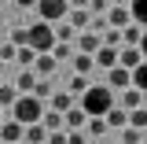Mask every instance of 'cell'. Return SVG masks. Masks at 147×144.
<instances>
[{
  "mask_svg": "<svg viewBox=\"0 0 147 144\" xmlns=\"http://www.w3.org/2000/svg\"><path fill=\"white\" fill-rule=\"evenodd\" d=\"M81 107H85L88 118H107L110 111L118 107V96H114L110 85H92V89L81 96Z\"/></svg>",
  "mask_w": 147,
  "mask_h": 144,
  "instance_id": "obj_1",
  "label": "cell"
},
{
  "mask_svg": "<svg viewBox=\"0 0 147 144\" xmlns=\"http://www.w3.org/2000/svg\"><path fill=\"white\" fill-rule=\"evenodd\" d=\"M26 30H30V48H33L37 55H52V52H55L59 41H55V26H52V22L37 18L33 26H26Z\"/></svg>",
  "mask_w": 147,
  "mask_h": 144,
  "instance_id": "obj_2",
  "label": "cell"
},
{
  "mask_svg": "<svg viewBox=\"0 0 147 144\" xmlns=\"http://www.w3.org/2000/svg\"><path fill=\"white\" fill-rule=\"evenodd\" d=\"M11 118H15V122H22V126H37V122L44 118L40 100H37V96H18L15 107H11Z\"/></svg>",
  "mask_w": 147,
  "mask_h": 144,
  "instance_id": "obj_3",
  "label": "cell"
},
{
  "mask_svg": "<svg viewBox=\"0 0 147 144\" xmlns=\"http://www.w3.org/2000/svg\"><path fill=\"white\" fill-rule=\"evenodd\" d=\"M37 15L55 26V22H63L70 15V0H37Z\"/></svg>",
  "mask_w": 147,
  "mask_h": 144,
  "instance_id": "obj_4",
  "label": "cell"
},
{
  "mask_svg": "<svg viewBox=\"0 0 147 144\" xmlns=\"http://www.w3.org/2000/svg\"><path fill=\"white\" fill-rule=\"evenodd\" d=\"M144 104H147V92H140L136 85H132V89H125L121 96H118V107H121V111H140Z\"/></svg>",
  "mask_w": 147,
  "mask_h": 144,
  "instance_id": "obj_5",
  "label": "cell"
},
{
  "mask_svg": "<svg viewBox=\"0 0 147 144\" xmlns=\"http://www.w3.org/2000/svg\"><path fill=\"white\" fill-rule=\"evenodd\" d=\"M18 141H26V126L15 122V118H7L0 126V144H18Z\"/></svg>",
  "mask_w": 147,
  "mask_h": 144,
  "instance_id": "obj_6",
  "label": "cell"
},
{
  "mask_svg": "<svg viewBox=\"0 0 147 144\" xmlns=\"http://www.w3.org/2000/svg\"><path fill=\"white\" fill-rule=\"evenodd\" d=\"M107 85H110L114 92L132 89V70H125V67H114V70H107Z\"/></svg>",
  "mask_w": 147,
  "mask_h": 144,
  "instance_id": "obj_7",
  "label": "cell"
},
{
  "mask_svg": "<svg viewBox=\"0 0 147 144\" xmlns=\"http://www.w3.org/2000/svg\"><path fill=\"white\" fill-rule=\"evenodd\" d=\"M99 48H103V37H99V33H92V30L77 33V52H81V55H96Z\"/></svg>",
  "mask_w": 147,
  "mask_h": 144,
  "instance_id": "obj_8",
  "label": "cell"
},
{
  "mask_svg": "<svg viewBox=\"0 0 147 144\" xmlns=\"http://www.w3.org/2000/svg\"><path fill=\"white\" fill-rule=\"evenodd\" d=\"M140 63H144V52H140V48H132V44L118 48V67H125V70H136Z\"/></svg>",
  "mask_w": 147,
  "mask_h": 144,
  "instance_id": "obj_9",
  "label": "cell"
},
{
  "mask_svg": "<svg viewBox=\"0 0 147 144\" xmlns=\"http://www.w3.org/2000/svg\"><path fill=\"white\" fill-rule=\"evenodd\" d=\"M107 22H110V30H125V26H132V11L129 8H110Z\"/></svg>",
  "mask_w": 147,
  "mask_h": 144,
  "instance_id": "obj_10",
  "label": "cell"
},
{
  "mask_svg": "<svg viewBox=\"0 0 147 144\" xmlns=\"http://www.w3.org/2000/svg\"><path fill=\"white\" fill-rule=\"evenodd\" d=\"M66 22H70L74 30H81V33H85V26H92V11H88V8H70Z\"/></svg>",
  "mask_w": 147,
  "mask_h": 144,
  "instance_id": "obj_11",
  "label": "cell"
},
{
  "mask_svg": "<svg viewBox=\"0 0 147 144\" xmlns=\"http://www.w3.org/2000/svg\"><path fill=\"white\" fill-rule=\"evenodd\" d=\"M40 126L48 129V133H63V129H66V115H59V111H44Z\"/></svg>",
  "mask_w": 147,
  "mask_h": 144,
  "instance_id": "obj_12",
  "label": "cell"
},
{
  "mask_svg": "<svg viewBox=\"0 0 147 144\" xmlns=\"http://www.w3.org/2000/svg\"><path fill=\"white\" fill-rule=\"evenodd\" d=\"M96 67H103V70H114V67H118V48H107V44H103V48L96 52Z\"/></svg>",
  "mask_w": 147,
  "mask_h": 144,
  "instance_id": "obj_13",
  "label": "cell"
},
{
  "mask_svg": "<svg viewBox=\"0 0 147 144\" xmlns=\"http://www.w3.org/2000/svg\"><path fill=\"white\" fill-rule=\"evenodd\" d=\"M59 67L55 63V55H37V63H33V74L37 78H52V70Z\"/></svg>",
  "mask_w": 147,
  "mask_h": 144,
  "instance_id": "obj_14",
  "label": "cell"
},
{
  "mask_svg": "<svg viewBox=\"0 0 147 144\" xmlns=\"http://www.w3.org/2000/svg\"><path fill=\"white\" fill-rule=\"evenodd\" d=\"M88 126V115H85V107L77 104L74 111H66V129H85Z\"/></svg>",
  "mask_w": 147,
  "mask_h": 144,
  "instance_id": "obj_15",
  "label": "cell"
},
{
  "mask_svg": "<svg viewBox=\"0 0 147 144\" xmlns=\"http://www.w3.org/2000/svg\"><path fill=\"white\" fill-rule=\"evenodd\" d=\"M15 89L26 92V96H33V89H37V74H33V70H22V74L15 78Z\"/></svg>",
  "mask_w": 147,
  "mask_h": 144,
  "instance_id": "obj_16",
  "label": "cell"
},
{
  "mask_svg": "<svg viewBox=\"0 0 147 144\" xmlns=\"http://www.w3.org/2000/svg\"><path fill=\"white\" fill-rule=\"evenodd\" d=\"M70 67H74V74L88 78V70L96 67V55H81V52H77V55H74V63H70Z\"/></svg>",
  "mask_w": 147,
  "mask_h": 144,
  "instance_id": "obj_17",
  "label": "cell"
},
{
  "mask_svg": "<svg viewBox=\"0 0 147 144\" xmlns=\"http://www.w3.org/2000/svg\"><path fill=\"white\" fill-rule=\"evenodd\" d=\"M15 100H18V89L7 81V85H0V111H11L15 107Z\"/></svg>",
  "mask_w": 147,
  "mask_h": 144,
  "instance_id": "obj_18",
  "label": "cell"
},
{
  "mask_svg": "<svg viewBox=\"0 0 147 144\" xmlns=\"http://www.w3.org/2000/svg\"><path fill=\"white\" fill-rule=\"evenodd\" d=\"M55 41H63V44L77 41V30H74V26L66 22V18H63V22H55Z\"/></svg>",
  "mask_w": 147,
  "mask_h": 144,
  "instance_id": "obj_19",
  "label": "cell"
},
{
  "mask_svg": "<svg viewBox=\"0 0 147 144\" xmlns=\"http://www.w3.org/2000/svg\"><path fill=\"white\" fill-rule=\"evenodd\" d=\"M129 11H132V22L147 30V0H132V4H129Z\"/></svg>",
  "mask_w": 147,
  "mask_h": 144,
  "instance_id": "obj_20",
  "label": "cell"
},
{
  "mask_svg": "<svg viewBox=\"0 0 147 144\" xmlns=\"http://www.w3.org/2000/svg\"><path fill=\"white\" fill-rule=\"evenodd\" d=\"M77 104L70 100V92H55L52 96V111H59V115H66V111H74Z\"/></svg>",
  "mask_w": 147,
  "mask_h": 144,
  "instance_id": "obj_21",
  "label": "cell"
},
{
  "mask_svg": "<svg viewBox=\"0 0 147 144\" xmlns=\"http://www.w3.org/2000/svg\"><path fill=\"white\" fill-rule=\"evenodd\" d=\"M26 144H48V129L40 122L37 126H26Z\"/></svg>",
  "mask_w": 147,
  "mask_h": 144,
  "instance_id": "obj_22",
  "label": "cell"
},
{
  "mask_svg": "<svg viewBox=\"0 0 147 144\" xmlns=\"http://www.w3.org/2000/svg\"><path fill=\"white\" fill-rule=\"evenodd\" d=\"M121 37H125V44L140 48V41H144V26H136V22H132V26H125V30H121Z\"/></svg>",
  "mask_w": 147,
  "mask_h": 144,
  "instance_id": "obj_23",
  "label": "cell"
},
{
  "mask_svg": "<svg viewBox=\"0 0 147 144\" xmlns=\"http://www.w3.org/2000/svg\"><path fill=\"white\" fill-rule=\"evenodd\" d=\"M92 85H88V78H81V74H70V96H85V92H88Z\"/></svg>",
  "mask_w": 147,
  "mask_h": 144,
  "instance_id": "obj_24",
  "label": "cell"
},
{
  "mask_svg": "<svg viewBox=\"0 0 147 144\" xmlns=\"http://www.w3.org/2000/svg\"><path fill=\"white\" fill-rule=\"evenodd\" d=\"M55 63H74V55H77V52H74V48H70V44H63V41H59V44H55Z\"/></svg>",
  "mask_w": 147,
  "mask_h": 144,
  "instance_id": "obj_25",
  "label": "cell"
},
{
  "mask_svg": "<svg viewBox=\"0 0 147 144\" xmlns=\"http://www.w3.org/2000/svg\"><path fill=\"white\" fill-rule=\"evenodd\" d=\"M132 85H136L140 92H147V59L136 67V70H132Z\"/></svg>",
  "mask_w": 147,
  "mask_h": 144,
  "instance_id": "obj_26",
  "label": "cell"
},
{
  "mask_svg": "<svg viewBox=\"0 0 147 144\" xmlns=\"http://www.w3.org/2000/svg\"><path fill=\"white\" fill-rule=\"evenodd\" d=\"M18 67H26V70H33V63H37V52L33 48H18V59H15Z\"/></svg>",
  "mask_w": 147,
  "mask_h": 144,
  "instance_id": "obj_27",
  "label": "cell"
},
{
  "mask_svg": "<svg viewBox=\"0 0 147 144\" xmlns=\"http://www.w3.org/2000/svg\"><path fill=\"white\" fill-rule=\"evenodd\" d=\"M11 44H15V48H30V30H26V26L11 30Z\"/></svg>",
  "mask_w": 147,
  "mask_h": 144,
  "instance_id": "obj_28",
  "label": "cell"
},
{
  "mask_svg": "<svg viewBox=\"0 0 147 144\" xmlns=\"http://www.w3.org/2000/svg\"><path fill=\"white\" fill-rule=\"evenodd\" d=\"M103 44H107V48H125V37H121V30H107V33H103Z\"/></svg>",
  "mask_w": 147,
  "mask_h": 144,
  "instance_id": "obj_29",
  "label": "cell"
},
{
  "mask_svg": "<svg viewBox=\"0 0 147 144\" xmlns=\"http://www.w3.org/2000/svg\"><path fill=\"white\" fill-rule=\"evenodd\" d=\"M85 133H88V137H103V133H107V118H88Z\"/></svg>",
  "mask_w": 147,
  "mask_h": 144,
  "instance_id": "obj_30",
  "label": "cell"
},
{
  "mask_svg": "<svg viewBox=\"0 0 147 144\" xmlns=\"http://www.w3.org/2000/svg\"><path fill=\"white\" fill-rule=\"evenodd\" d=\"M33 96H37V100H44V96H55V92H52V78H37Z\"/></svg>",
  "mask_w": 147,
  "mask_h": 144,
  "instance_id": "obj_31",
  "label": "cell"
},
{
  "mask_svg": "<svg viewBox=\"0 0 147 144\" xmlns=\"http://www.w3.org/2000/svg\"><path fill=\"white\" fill-rule=\"evenodd\" d=\"M107 126H129V111H121V107H114L107 115Z\"/></svg>",
  "mask_w": 147,
  "mask_h": 144,
  "instance_id": "obj_32",
  "label": "cell"
},
{
  "mask_svg": "<svg viewBox=\"0 0 147 144\" xmlns=\"http://www.w3.org/2000/svg\"><path fill=\"white\" fill-rule=\"evenodd\" d=\"M121 144H144V133L132 129V126H125V129H121Z\"/></svg>",
  "mask_w": 147,
  "mask_h": 144,
  "instance_id": "obj_33",
  "label": "cell"
},
{
  "mask_svg": "<svg viewBox=\"0 0 147 144\" xmlns=\"http://www.w3.org/2000/svg\"><path fill=\"white\" fill-rule=\"evenodd\" d=\"M15 59H18V48L11 44V41H7V44H0V63H15Z\"/></svg>",
  "mask_w": 147,
  "mask_h": 144,
  "instance_id": "obj_34",
  "label": "cell"
},
{
  "mask_svg": "<svg viewBox=\"0 0 147 144\" xmlns=\"http://www.w3.org/2000/svg\"><path fill=\"white\" fill-rule=\"evenodd\" d=\"M66 144H88V133L85 129H66Z\"/></svg>",
  "mask_w": 147,
  "mask_h": 144,
  "instance_id": "obj_35",
  "label": "cell"
},
{
  "mask_svg": "<svg viewBox=\"0 0 147 144\" xmlns=\"http://www.w3.org/2000/svg\"><path fill=\"white\" fill-rule=\"evenodd\" d=\"M88 11H92V15H107V11H110V0H92Z\"/></svg>",
  "mask_w": 147,
  "mask_h": 144,
  "instance_id": "obj_36",
  "label": "cell"
},
{
  "mask_svg": "<svg viewBox=\"0 0 147 144\" xmlns=\"http://www.w3.org/2000/svg\"><path fill=\"white\" fill-rule=\"evenodd\" d=\"M48 144H66V129L63 133H48Z\"/></svg>",
  "mask_w": 147,
  "mask_h": 144,
  "instance_id": "obj_37",
  "label": "cell"
},
{
  "mask_svg": "<svg viewBox=\"0 0 147 144\" xmlns=\"http://www.w3.org/2000/svg\"><path fill=\"white\" fill-rule=\"evenodd\" d=\"M92 0H70V8H88Z\"/></svg>",
  "mask_w": 147,
  "mask_h": 144,
  "instance_id": "obj_38",
  "label": "cell"
},
{
  "mask_svg": "<svg viewBox=\"0 0 147 144\" xmlns=\"http://www.w3.org/2000/svg\"><path fill=\"white\" fill-rule=\"evenodd\" d=\"M18 8H37V0H15Z\"/></svg>",
  "mask_w": 147,
  "mask_h": 144,
  "instance_id": "obj_39",
  "label": "cell"
},
{
  "mask_svg": "<svg viewBox=\"0 0 147 144\" xmlns=\"http://www.w3.org/2000/svg\"><path fill=\"white\" fill-rule=\"evenodd\" d=\"M140 52H144V59H147V30H144V41H140Z\"/></svg>",
  "mask_w": 147,
  "mask_h": 144,
  "instance_id": "obj_40",
  "label": "cell"
},
{
  "mask_svg": "<svg viewBox=\"0 0 147 144\" xmlns=\"http://www.w3.org/2000/svg\"><path fill=\"white\" fill-rule=\"evenodd\" d=\"M110 4H114V8H129L132 0H110Z\"/></svg>",
  "mask_w": 147,
  "mask_h": 144,
  "instance_id": "obj_41",
  "label": "cell"
},
{
  "mask_svg": "<svg viewBox=\"0 0 147 144\" xmlns=\"http://www.w3.org/2000/svg\"><path fill=\"white\" fill-rule=\"evenodd\" d=\"M144 144H147V133H144Z\"/></svg>",
  "mask_w": 147,
  "mask_h": 144,
  "instance_id": "obj_42",
  "label": "cell"
},
{
  "mask_svg": "<svg viewBox=\"0 0 147 144\" xmlns=\"http://www.w3.org/2000/svg\"><path fill=\"white\" fill-rule=\"evenodd\" d=\"M18 144H26V141H18Z\"/></svg>",
  "mask_w": 147,
  "mask_h": 144,
  "instance_id": "obj_43",
  "label": "cell"
},
{
  "mask_svg": "<svg viewBox=\"0 0 147 144\" xmlns=\"http://www.w3.org/2000/svg\"><path fill=\"white\" fill-rule=\"evenodd\" d=\"M0 115H4V111H0Z\"/></svg>",
  "mask_w": 147,
  "mask_h": 144,
  "instance_id": "obj_44",
  "label": "cell"
},
{
  "mask_svg": "<svg viewBox=\"0 0 147 144\" xmlns=\"http://www.w3.org/2000/svg\"><path fill=\"white\" fill-rule=\"evenodd\" d=\"M144 107H147V104H144Z\"/></svg>",
  "mask_w": 147,
  "mask_h": 144,
  "instance_id": "obj_45",
  "label": "cell"
}]
</instances>
